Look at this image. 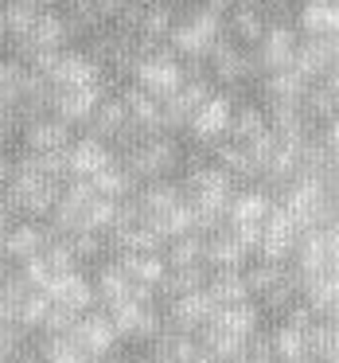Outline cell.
<instances>
[{"instance_id": "7402d4cb", "label": "cell", "mask_w": 339, "mask_h": 363, "mask_svg": "<svg viewBox=\"0 0 339 363\" xmlns=\"http://www.w3.org/2000/svg\"><path fill=\"white\" fill-rule=\"evenodd\" d=\"M335 59H339L335 40H300L297 43V59H292V71H297L304 82H316V79L335 74Z\"/></svg>"}, {"instance_id": "4fadbf2b", "label": "cell", "mask_w": 339, "mask_h": 363, "mask_svg": "<svg viewBox=\"0 0 339 363\" xmlns=\"http://www.w3.org/2000/svg\"><path fill=\"white\" fill-rule=\"evenodd\" d=\"M297 43H300V35L292 32V24H285V20H273V24L265 28V35H261V43L253 48V55H258V71H261V74L292 71Z\"/></svg>"}, {"instance_id": "9c48e42d", "label": "cell", "mask_w": 339, "mask_h": 363, "mask_svg": "<svg viewBox=\"0 0 339 363\" xmlns=\"http://www.w3.org/2000/svg\"><path fill=\"white\" fill-rule=\"evenodd\" d=\"M55 230H51L47 219H20L8 227V235L0 238V262H8V266H24L32 262L35 254H43L51 242H55Z\"/></svg>"}, {"instance_id": "60d3db41", "label": "cell", "mask_w": 339, "mask_h": 363, "mask_svg": "<svg viewBox=\"0 0 339 363\" xmlns=\"http://www.w3.org/2000/svg\"><path fill=\"white\" fill-rule=\"evenodd\" d=\"M125 9H129V0H94V12L102 24H117L125 16Z\"/></svg>"}, {"instance_id": "f1b7e54d", "label": "cell", "mask_w": 339, "mask_h": 363, "mask_svg": "<svg viewBox=\"0 0 339 363\" xmlns=\"http://www.w3.org/2000/svg\"><path fill=\"white\" fill-rule=\"evenodd\" d=\"M207 277H211V269H207L203 262H199V266L164 269V277H160V285H156V297L176 301V297H188V293H199V289H207Z\"/></svg>"}, {"instance_id": "d590c367", "label": "cell", "mask_w": 339, "mask_h": 363, "mask_svg": "<svg viewBox=\"0 0 339 363\" xmlns=\"http://www.w3.org/2000/svg\"><path fill=\"white\" fill-rule=\"evenodd\" d=\"M304 344H308V363H335V352H339L335 320H316L304 332Z\"/></svg>"}, {"instance_id": "ab89813d", "label": "cell", "mask_w": 339, "mask_h": 363, "mask_svg": "<svg viewBox=\"0 0 339 363\" xmlns=\"http://www.w3.org/2000/svg\"><path fill=\"white\" fill-rule=\"evenodd\" d=\"M16 145H20V118L8 106H0V152H12Z\"/></svg>"}, {"instance_id": "44dd1931", "label": "cell", "mask_w": 339, "mask_h": 363, "mask_svg": "<svg viewBox=\"0 0 339 363\" xmlns=\"http://www.w3.org/2000/svg\"><path fill=\"white\" fill-rule=\"evenodd\" d=\"M250 262V250L238 242V235L222 223L211 235H203V266L207 269H242Z\"/></svg>"}, {"instance_id": "e0dca14e", "label": "cell", "mask_w": 339, "mask_h": 363, "mask_svg": "<svg viewBox=\"0 0 339 363\" xmlns=\"http://www.w3.org/2000/svg\"><path fill=\"white\" fill-rule=\"evenodd\" d=\"M74 141V129L67 121H59L55 113L47 118H35L28 125H20V152H32V157H47V152H63Z\"/></svg>"}, {"instance_id": "9a60e30c", "label": "cell", "mask_w": 339, "mask_h": 363, "mask_svg": "<svg viewBox=\"0 0 339 363\" xmlns=\"http://www.w3.org/2000/svg\"><path fill=\"white\" fill-rule=\"evenodd\" d=\"M105 94H113L105 82H94V86H63L55 90V98H51V113H55L59 121H67V125H86L90 113L98 110V102H102Z\"/></svg>"}, {"instance_id": "603a6c76", "label": "cell", "mask_w": 339, "mask_h": 363, "mask_svg": "<svg viewBox=\"0 0 339 363\" xmlns=\"http://www.w3.org/2000/svg\"><path fill=\"white\" fill-rule=\"evenodd\" d=\"M90 281H94V297L102 301L105 308H113V305H121V301H129V297H141V301H156L152 293H137L133 289V281H129L125 274H121V266L113 258H105V262H98V269L90 274Z\"/></svg>"}, {"instance_id": "52a82bcc", "label": "cell", "mask_w": 339, "mask_h": 363, "mask_svg": "<svg viewBox=\"0 0 339 363\" xmlns=\"http://www.w3.org/2000/svg\"><path fill=\"white\" fill-rule=\"evenodd\" d=\"M105 316H110L113 332H117V344L125 340V344H152V340L164 332V313H160L156 301H141V297H129L121 301V305L105 308Z\"/></svg>"}, {"instance_id": "5bb4252c", "label": "cell", "mask_w": 339, "mask_h": 363, "mask_svg": "<svg viewBox=\"0 0 339 363\" xmlns=\"http://www.w3.org/2000/svg\"><path fill=\"white\" fill-rule=\"evenodd\" d=\"M43 74H47V82H51L55 90H63V86H94V82H105L102 67H98L94 59L86 55V51H74V48L59 51ZM105 86H110V82H105ZM110 90H113V86H110ZM113 94H117V90H113Z\"/></svg>"}, {"instance_id": "4316f807", "label": "cell", "mask_w": 339, "mask_h": 363, "mask_svg": "<svg viewBox=\"0 0 339 363\" xmlns=\"http://www.w3.org/2000/svg\"><path fill=\"white\" fill-rule=\"evenodd\" d=\"M269 133V118L258 102L250 98H234V113H230V129H226V141L234 145H253Z\"/></svg>"}, {"instance_id": "8d00e7d4", "label": "cell", "mask_w": 339, "mask_h": 363, "mask_svg": "<svg viewBox=\"0 0 339 363\" xmlns=\"http://www.w3.org/2000/svg\"><path fill=\"white\" fill-rule=\"evenodd\" d=\"M28 67L20 63V59H12V55H0V106H16L20 102V94H24V82H28Z\"/></svg>"}, {"instance_id": "7a4b0ae2", "label": "cell", "mask_w": 339, "mask_h": 363, "mask_svg": "<svg viewBox=\"0 0 339 363\" xmlns=\"http://www.w3.org/2000/svg\"><path fill=\"white\" fill-rule=\"evenodd\" d=\"M261 332V313L253 301H242V305H226V308H214V316L203 324L199 332V352L214 355L219 363L242 355V347L250 344L253 336Z\"/></svg>"}, {"instance_id": "b9f144b4", "label": "cell", "mask_w": 339, "mask_h": 363, "mask_svg": "<svg viewBox=\"0 0 339 363\" xmlns=\"http://www.w3.org/2000/svg\"><path fill=\"white\" fill-rule=\"evenodd\" d=\"M250 4H258L269 20H281V9H292V0H250Z\"/></svg>"}, {"instance_id": "8992f818", "label": "cell", "mask_w": 339, "mask_h": 363, "mask_svg": "<svg viewBox=\"0 0 339 363\" xmlns=\"http://www.w3.org/2000/svg\"><path fill=\"white\" fill-rule=\"evenodd\" d=\"M129 86H137L149 98L164 102V98H172L176 90L183 86V59H176L168 48L144 51V55L133 63V71H129Z\"/></svg>"}, {"instance_id": "f6af8a7d", "label": "cell", "mask_w": 339, "mask_h": 363, "mask_svg": "<svg viewBox=\"0 0 339 363\" xmlns=\"http://www.w3.org/2000/svg\"><path fill=\"white\" fill-rule=\"evenodd\" d=\"M12 180V152H0V191L8 188Z\"/></svg>"}, {"instance_id": "4dcf8cb0", "label": "cell", "mask_w": 339, "mask_h": 363, "mask_svg": "<svg viewBox=\"0 0 339 363\" xmlns=\"http://www.w3.org/2000/svg\"><path fill=\"white\" fill-rule=\"evenodd\" d=\"M207 297H211L219 308H226V305H242V301H250V297H246L242 269H211V277H207Z\"/></svg>"}, {"instance_id": "d6986e66", "label": "cell", "mask_w": 339, "mask_h": 363, "mask_svg": "<svg viewBox=\"0 0 339 363\" xmlns=\"http://www.w3.org/2000/svg\"><path fill=\"white\" fill-rule=\"evenodd\" d=\"M269 24H273V20H269L258 4H250V0H238L234 9L222 12V35L234 40L238 48H250V51L261 43V35H265Z\"/></svg>"}, {"instance_id": "484cf974", "label": "cell", "mask_w": 339, "mask_h": 363, "mask_svg": "<svg viewBox=\"0 0 339 363\" xmlns=\"http://www.w3.org/2000/svg\"><path fill=\"white\" fill-rule=\"evenodd\" d=\"M269 207H273V199L265 196V191L258 188V184H246V188H234V196H230L226 203V223L230 227H261L269 215Z\"/></svg>"}, {"instance_id": "ac0fdd59", "label": "cell", "mask_w": 339, "mask_h": 363, "mask_svg": "<svg viewBox=\"0 0 339 363\" xmlns=\"http://www.w3.org/2000/svg\"><path fill=\"white\" fill-rule=\"evenodd\" d=\"M335 0H292V32L300 40H335Z\"/></svg>"}, {"instance_id": "83f0119b", "label": "cell", "mask_w": 339, "mask_h": 363, "mask_svg": "<svg viewBox=\"0 0 339 363\" xmlns=\"http://www.w3.org/2000/svg\"><path fill=\"white\" fill-rule=\"evenodd\" d=\"M172 24H176V9L168 0H144L141 20H137V40L144 48H160L168 40V32H172Z\"/></svg>"}, {"instance_id": "ba28073f", "label": "cell", "mask_w": 339, "mask_h": 363, "mask_svg": "<svg viewBox=\"0 0 339 363\" xmlns=\"http://www.w3.org/2000/svg\"><path fill=\"white\" fill-rule=\"evenodd\" d=\"M230 113H234V94H226V90H214L211 98H207L203 106H199L195 113H191L188 121V141L199 145V149H211V145L226 141V129H230Z\"/></svg>"}, {"instance_id": "6da1fadb", "label": "cell", "mask_w": 339, "mask_h": 363, "mask_svg": "<svg viewBox=\"0 0 339 363\" xmlns=\"http://www.w3.org/2000/svg\"><path fill=\"white\" fill-rule=\"evenodd\" d=\"M110 211H113V203L98 196V191L90 188V180H67L59 203L51 207V215H47V223H51V230H55L59 238L105 235V227H110Z\"/></svg>"}, {"instance_id": "d6a6232c", "label": "cell", "mask_w": 339, "mask_h": 363, "mask_svg": "<svg viewBox=\"0 0 339 363\" xmlns=\"http://www.w3.org/2000/svg\"><path fill=\"white\" fill-rule=\"evenodd\" d=\"M149 347L156 352L160 363H195V355H199V340L183 336V332H172V328H164Z\"/></svg>"}, {"instance_id": "7bdbcfd3", "label": "cell", "mask_w": 339, "mask_h": 363, "mask_svg": "<svg viewBox=\"0 0 339 363\" xmlns=\"http://www.w3.org/2000/svg\"><path fill=\"white\" fill-rule=\"evenodd\" d=\"M125 359H129V363H160V359H156V352H152L149 344H144V347H137V352H129Z\"/></svg>"}, {"instance_id": "7c38bea8", "label": "cell", "mask_w": 339, "mask_h": 363, "mask_svg": "<svg viewBox=\"0 0 339 363\" xmlns=\"http://www.w3.org/2000/svg\"><path fill=\"white\" fill-rule=\"evenodd\" d=\"M297 238H300V227L273 203V207H269V215H265V223H261V238H258L253 258H258V262H277V266H289Z\"/></svg>"}, {"instance_id": "f546056e", "label": "cell", "mask_w": 339, "mask_h": 363, "mask_svg": "<svg viewBox=\"0 0 339 363\" xmlns=\"http://www.w3.org/2000/svg\"><path fill=\"white\" fill-rule=\"evenodd\" d=\"M300 110H304V118L312 121V125H323V121H335V74L308 82L304 98H300Z\"/></svg>"}, {"instance_id": "1f68e13d", "label": "cell", "mask_w": 339, "mask_h": 363, "mask_svg": "<svg viewBox=\"0 0 339 363\" xmlns=\"http://www.w3.org/2000/svg\"><path fill=\"white\" fill-rule=\"evenodd\" d=\"M269 332V347H273V359L277 363H308V344H304V332L289 328V324H273Z\"/></svg>"}, {"instance_id": "2e32d148", "label": "cell", "mask_w": 339, "mask_h": 363, "mask_svg": "<svg viewBox=\"0 0 339 363\" xmlns=\"http://www.w3.org/2000/svg\"><path fill=\"white\" fill-rule=\"evenodd\" d=\"M214 308H219V305L207 297V289H199V293H188V297L168 301L160 313H164V328L183 332V336H199V332H203V324L214 316Z\"/></svg>"}, {"instance_id": "e575fe53", "label": "cell", "mask_w": 339, "mask_h": 363, "mask_svg": "<svg viewBox=\"0 0 339 363\" xmlns=\"http://www.w3.org/2000/svg\"><path fill=\"white\" fill-rule=\"evenodd\" d=\"M285 274H289V266H277V262H258V258H250V262L242 266L246 297L258 301L261 293H269L273 285H281V281H285Z\"/></svg>"}, {"instance_id": "74e56055", "label": "cell", "mask_w": 339, "mask_h": 363, "mask_svg": "<svg viewBox=\"0 0 339 363\" xmlns=\"http://www.w3.org/2000/svg\"><path fill=\"white\" fill-rule=\"evenodd\" d=\"M164 266L180 269V266H199L203 262V235H180L172 242H164Z\"/></svg>"}, {"instance_id": "277c9868", "label": "cell", "mask_w": 339, "mask_h": 363, "mask_svg": "<svg viewBox=\"0 0 339 363\" xmlns=\"http://www.w3.org/2000/svg\"><path fill=\"white\" fill-rule=\"evenodd\" d=\"M203 63H207V74H211L214 90H226V94H234V98H242V86H250V82L261 79L258 55H253L250 48H238L226 35L214 40V48L207 51Z\"/></svg>"}, {"instance_id": "ee69618b", "label": "cell", "mask_w": 339, "mask_h": 363, "mask_svg": "<svg viewBox=\"0 0 339 363\" xmlns=\"http://www.w3.org/2000/svg\"><path fill=\"white\" fill-rule=\"evenodd\" d=\"M238 0H199V9H207V12H214V16H222L226 9H234Z\"/></svg>"}, {"instance_id": "c3c4849f", "label": "cell", "mask_w": 339, "mask_h": 363, "mask_svg": "<svg viewBox=\"0 0 339 363\" xmlns=\"http://www.w3.org/2000/svg\"><path fill=\"white\" fill-rule=\"evenodd\" d=\"M0 43H8V32H4V0H0Z\"/></svg>"}, {"instance_id": "836d02e7", "label": "cell", "mask_w": 339, "mask_h": 363, "mask_svg": "<svg viewBox=\"0 0 339 363\" xmlns=\"http://www.w3.org/2000/svg\"><path fill=\"white\" fill-rule=\"evenodd\" d=\"M90 188H94L102 199H110V203H121V199H129L137 188H141V184H137L133 176H129L125 168L117 164V160H113V164H105L102 172L90 180Z\"/></svg>"}, {"instance_id": "30bf717a", "label": "cell", "mask_w": 339, "mask_h": 363, "mask_svg": "<svg viewBox=\"0 0 339 363\" xmlns=\"http://www.w3.org/2000/svg\"><path fill=\"white\" fill-rule=\"evenodd\" d=\"M289 266L297 269L300 277L335 269V227H308V230H300Z\"/></svg>"}, {"instance_id": "7dc6e473", "label": "cell", "mask_w": 339, "mask_h": 363, "mask_svg": "<svg viewBox=\"0 0 339 363\" xmlns=\"http://www.w3.org/2000/svg\"><path fill=\"white\" fill-rule=\"evenodd\" d=\"M16 4H24V9H35V12H43V9H51L55 0H16Z\"/></svg>"}, {"instance_id": "ffe728a7", "label": "cell", "mask_w": 339, "mask_h": 363, "mask_svg": "<svg viewBox=\"0 0 339 363\" xmlns=\"http://www.w3.org/2000/svg\"><path fill=\"white\" fill-rule=\"evenodd\" d=\"M43 297L51 301V305H63V308H71V313H90V308L98 305V297H94V281H90V274L86 269H74V274H63V277H55V281L43 289Z\"/></svg>"}, {"instance_id": "cb8c5ba5", "label": "cell", "mask_w": 339, "mask_h": 363, "mask_svg": "<svg viewBox=\"0 0 339 363\" xmlns=\"http://www.w3.org/2000/svg\"><path fill=\"white\" fill-rule=\"evenodd\" d=\"M300 305L316 316V320H335L339 308V289H335V269L300 277Z\"/></svg>"}, {"instance_id": "5b68a950", "label": "cell", "mask_w": 339, "mask_h": 363, "mask_svg": "<svg viewBox=\"0 0 339 363\" xmlns=\"http://www.w3.org/2000/svg\"><path fill=\"white\" fill-rule=\"evenodd\" d=\"M222 35V16L207 9H191V12H180L168 32L164 48L172 51L176 59H207V51L214 48V40Z\"/></svg>"}, {"instance_id": "f35d334b", "label": "cell", "mask_w": 339, "mask_h": 363, "mask_svg": "<svg viewBox=\"0 0 339 363\" xmlns=\"http://www.w3.org/2000/svg\"><path fill=\"white\" fill-rule=\"evenodd\" d=\"M28 344H32V332H24L12 320H0V363H12Z\"/></svg>"}, {"instance_id": "8fae6325", "label": "cell", "mask_w": 339, "mask_h": 363, "mask_svg": "<svg viewBox=\"0 0 339 363\" xmlns=\"http://www.w3.org/2000/svg\"><path fill=\"white\" fill-rule=\"evenodd\" d=\"M67 336H71V344L79 347L86 359H94V363L117 352V332H113V324H110V316H105V308H90V313H82Z\"/></svg>"}, {"instance_id": "bcb514c9", "label": "cell", "mask_w": 339, "mask_h": 363, "mask_svg": "<svg viewBox=\"0 0 339 363\" xmlns=\"http://www.w3.org/2000/svg\"><path fill=\"white\" fill-rule=\"evenodd\" d=\"M12 363H40V355H35V340H32V344H28L24 352H20L16 359H12Z\"/></svg>"}, {"instance_id": "d4e9b609", "label": "cell", "mask_w": 339, "mask_h": 363, "mask_svg": "<svg viewBox=\"0 0 339 363\" xmlns=\"http://www.w3.org/2000/svg\"><path fill=\"white\" fill-rule=\"evenodd\" d=\"M105 164H113L110 145L94 141V137H79L67 145V176L71 180H94Z\"/></svg>"}, {"instance_id": "3957f363", "label": "cell", "mask_w": 339, "mask_h": 363, "mask_svg": "<svg viewBox=\"0 0 339 363\" xmlns=\"http://www.w3.org/2000/svg\"><path fill=\"white\" fill-rule=\"evenodd\" d=\"M113 160L137 184L172 180V176H180V164H183V141L180 137H168V133H156V137H144L141 145H133L125 152H113Z\"/></svg>"}]
</instances>
